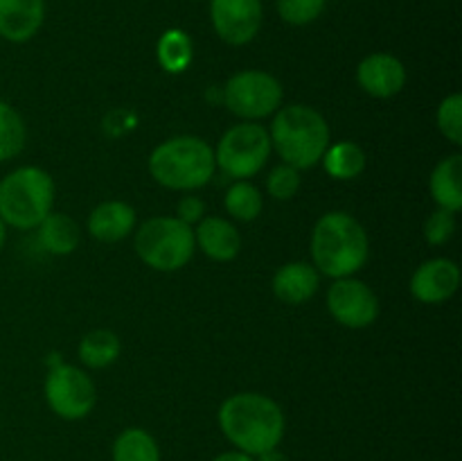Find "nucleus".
Segmentation results:
<instances>
[{
    "label": "nucleus",
    "mask_w": 462,
    "mask_h": 461,
    "mask_svg": "<svg viewBox=\"0 0 462 461\" xmlns=\"http://www.w3.org/2000/svg\"><path fill=\"white\" fill-rule=\"evenodd\" d=\"M212 461H255V456L246 455V452H242V450H228V452H221V455H217Z\"/></svg>",
    "instance_id": "nucleus-31"
},
{
    "label": "nucleus",
    "mask_w": 462,
    "mask_h": 461,
    "mask_svg": "<svg viewBox=\"0 0 462 461\" xmlns=\"http://www.w3.org/2000/svg\"><path fill=\"white\" fill-rule=\"evenodd\" d=\"M194 242H197V249H201L210 260L217 262L233 260L242 251V235L237 226L217 215L203 217L199 221L194 229Z\"/></svg>",
    "instance_id": "nucleus-15"
},
{
    "label": "nucleus",
    "mask_w": 462,
    "mask_h": 461,
    "mask_svg": "<svg viewBox=\"0 0 462 461\" xmlns=\"http://www.w3.org/2000/svg\"><path fill=\"white\" fill-rule=\"evenodd\" d=\"M210 21L224 43H251L264 21L262 0H210Z\"/></svg>",
    "instance_id": "nucleus-11"
},
{
    "label": "nucleus",
    "mask_w": 462,
    "mask_h": 461,
    "mask_svg": "<svg viewBox=\"0 0 462 461\" xmlns=\"http://www.w3.org/2000/svg\"><path fill=\"white\" fill-rule=\"evenodd\" d=\"M156 57L165 72L180 75V72L188 71L194 57L192 39H189L188 32L179 30V27L162 32V36L156 43Z\"/></svg>",
    "instance_id": "nucleus-22"
},
{
    "label": "nucleus",
    "mask_w": 462,
    "mask_h": 461,
    "mask_svg": "<svg viewBox=\"0 0 462 461\" xmlns=\"http://www.w3.org/2000/svg\"><path fill=\"white\" fill-rule=\"evenodd\" d=\"M224 206L235 220L253 221L260 217L262 208H264V197H262L260 188L253 185L251 181H235L226 193Z\"/></svg>",
    "instance_id": "nucleus-25"
},
{
    "label": "nucleus",
    "mask_w": 462,
    "mask_h": 461,
    "mask_svg": "<svg viewBox=\"0 0 462 461\" xmlns=\"http://www.w3.org/2000/svg\"><path fill=\"white\" fill-rule=\"evenodd\" d=\"M269 138L271 147L280 154V158L296 170L319 165L325 149L332 143L328 120L310 104L280 107L273 113Z\"/></svg>",
    "instance_id": "nucleus-3"
},
{
    "label": "nucleus",
    "mask_w": 462,
    "mask_h": 461,
    "mask_svg": "<svg viewBox=\"0 0 462 461\" xmlns=\"http://www.w3.org/2000/svg\"><path fill=\"white\" fill-rule=\"evenodd\" d=\"M255 461H289V459L287 455H282V452L278 450V447H273V450H266L262 452V455H257Z\"/></svg>",
    "instance_id": "nucleus-32"
},
{
    "label": "nucleus",
    "mask_w": 462,
    "mask_h": 461,
    "mask_svg": "<svg viewBox=\"0 0 462 461\" xmlns=\"http://www.w3.org/2000/svg\"><path fill=\"white\" fill-rule=\"evenodd\" d=\"M320 163L332 179L352 181L364 174L368 158H365L364 147L355 140H338V143H329Z\"/></svg>",
    "instance_id": "nucleus-20"
},
{
    "label": "nucleus",
    "mask_w": 462,
    "mask_h": 461,
    "mask_svg": "<svg viewBox=\"0 0 462 461\" xmlns=\"http://www.w3.org/2000/svg\"><path fill=\"white\" fill-rule=\"evenodd\" d=\"M271 285H273V294L280 301L289 303V306H300V303L314 298V294L319 292L320 274L311 262H287L275 271Z\"/></svg>",
    "instance_id": "nucleus-17"
},
{
    "label": "nucleus",
    "mask_w": 462,
    "mask_h": 461,
    "mask_svg": "<svg viewBox=\"0 0 462 461\" xmlns=\"http://www.w3.org/2000/svg\"><path fill=\"white\" fill-rule=\"evenodd\" d=\"M356 81L373 98H395L406 86V66L395 54L373 52L356 68Z\"/></svg>",
    "instance_id": "nucleus-13"
},
{
    "label": "nucleus",
    "mask_w": 462,
    "mask_h": 461,
    "mask_svg": "<svg viewBox=\"0 0 462 461\" xmlns=\"http://www.w3.org/2000/svg\"><path fill=\"white\" fill-rule=\"evenodd\" d=\"M224 104L233 116L246 122L264 120L282 107V84L264 71L235 72L221 89Z\"/></svg>",
    "instance_id": "nucleus-8"
},
{
    "label": "nucleus",
    "mask_w": 462,
    "mask_h": 461,
    "mask_svg": "<svg viewBox=\"0 0 462 461\" xmlns=\"http://www.w3.org/2000/svg\"><path fill=\"white\" fill-rule=\"evenodd\" d=\"M311 265L329 278H347L361 271L370 256L364 224L346 211H329L311 230Z\"/></svg>",
    "instance_id": "nucleus-2"
},
{
    "label": "nucleus",
    "mask_w": 462,
    "mask_h": 461,
    "mask_svg": "<svg viewBox=\"0 0 462 461\" xmlns=\"http://www.w3.org/2000/svg\"><path fill=\"white\" fill-rule=\"evenodd\" d=\"M460 267L449 258H431L415 269L411 278V294L420 303L438 306L445 303L458 292Z\"/></svg>",
    "instance_id": "nucleus-12"
},
{
    "label": "nucleus",
    "mask_w": 462,
    "mask_h": 461,
    "mask_svg": "<svg viewBox=\"0 0 462 461\" xmlns=\"http://www.w3.org/2000/svg\"><path fill=\"white\" fill-rule=\"evenodd\" d=\"M120 337L106 328L90 330L88 334L81 337L79 346H77V355H79L81 364L88 366V369H106L120 357Z\"/></svg>",
    "instance_id": "nucleus-21"
},
{
    "label": "nucleus",
    "mask_w": 462,
    "mask_h": 461,
    "mask_svg": "<svg viewBox=\"0 0 462 461\" xmlns=\"http://www.w3.org/2000/svg\"><path fill=\"white\" fill-rule=\"evenodd\" d=\"M25 140L27 127L21 113L0 99V163L16 158L25 149Z\"/></svg>",
    "instance_id": "nucleus-24"
},
{
    "label": "nucleus",
    "mask_w": 462,
    "mask_h": 461,
    "mask_svg": "<svg viewBox=\"0 0 462 461\" xmlns=\"http://www.w3.org/2000/svg\"><path fill=\"white\" fill-rule=\"evenodd\" d=\"M48 407L63 420H81L95 409L97 387L84 369L57 364L50 369L43 384Z\"/></svg>",
    "instance_id": "nucleus-9"
},
{
    "label": "nucleus",
    "mask_w": 462,
    "mask_h": 461,
    "mask_svg": "<svg viewBox=\"0 0 462 461\" xmlns=\"http://www.w3.org/2000/svg\"><path fill=\"white\" fill-rule=\"evenodd\" d=\"M215 149L199 136H174L149 154V174L162 188L192 193L212 181Z\"/></svg>",
    "instance_id": "nucleus-4"
},
{
    "label": "nucleus",
    "mask_w": 462,
    "mask_h": 461,
    "mask_svg": "<svg viewBox=\"0 0 462 461\" xmlns=\"http://www.w3.org/2000/svg\"><path fill=\"white\" fill-rule=\"evenodd\" d=\"M176 217H179L180 221H185L188 226L199 224V221L206 217V203H203V199L197 197V194H185L179 202V206H176Z\"/></svg>",
    "instance_id": "nucleus-30"
},
{
    "label": "nucleus",
    "mask_w": 462,
    "mask_h": 461,
    "mask_svg": "<svg viewBox=\"0 0 462 461\" xmlns=\"http://www.w3.org/2000/svg\"><path fill=\"white\" fill-rule=\"evenodd\" d=\"M278 14L289 25H310L328 7V0H278Z\"/></svg>",
    "instance_id": "nucleus-27"
},
{
    "label": "nucleus",
    "mask_w": 462,
    "mask_h": 461,
    "mask_svg": "<svg viewBox=\"0 0 462 461\" xmlns=\"http://www.w3.org/2000/svg\"><path fill=\"white\" fill-rule=\"evenodd\" d=\"M197 251L194 229L179 217L161 215L143 221L135 230V253L156 271H179Z\"/></svg>",
    "instance_id": "nucleus-6"
},
{
    "label": "nucleus",
    "mask_w": 462,
    "mask_h": 461,
    "mask_svg": "<svg viewBox=\"0 0 462 461\" xmlns=\"http://www.w3.org/2000/svg\"><path fill=\"white\" fill-rule=\"evenodd\" d=\"M436 122L440 134L451 145H462V95L451 93L440 102L436 113Z\"/></svg>",
    "instance_id": "nucleus-26"
},
{
    "label": "nucleus",
    "mask_w": 462,
    "mask_h": 461,
    "mask_svg": "<svg viewBox=\"0 0 462 461\" xmlns=\"http://www.w3.org/2000/svg\"><path fill=\"white\" fill-rule=\"evenodd\" d=\"M269 129L260 122H237L219 138L215 149V163L226 176L235 181H248L260 174L269 161Z\"/></svg>",
    "instance_id": "nucleus-7"
},
{
    "label": "nucleus",
    "mask_w": 462,
    "mask_h": 461,
    "mask_svg": "<svg viewBox=\"0 0 462 461\" xmlns=\"http://www.w3.org/2000/svg\"><path fill=\"white\" fill-rule=\"evenodd\" d=\"M39 242L52 256H70L81 242V229L66 212H50L39 226Z\"/></svg>",
    "instance_id": "nucleus-19"
},
{
    "label": "nucleus",
    "mask_w": 462,
    "mask_h": 461,
    "mask_svg": "<svg viewBox=\"0 0 462 461\" xmlns=\"http://www.w3.org/2000/svg\"><path fill=\"white\" fill-rule=\"evenodd\" d=\"M429 190H431L433 202L438 208L458 212L462 208V156L451 154L442 158L431 172L429 179Z\"/></svg>",
    "instance_id": "nucleus-18"
},
{
    "label": "nucleus",
    "mask_w": 462,
    "mask_h": 461,
    "mask_svg": "<svg viewBox=\"0 0 462 461\" xmlns=\"http://www.w3.org/2000/svg\"><path fill=\"white\" fill-rule=\"evenodd\" d=\"M5 240H7V226H5V221L0 220V249L5 247Z\"/></svg>",
    "instance_id": "nucleus-33"
},
{
    "label": "nucleus",
    "mask_w": 462,
    "mask_h": 461,
    "mask_svg": "<svg viewBox=\"0 0 462 461\" xmlns=\"http://www.w3.org/2000/svg\"><path fill=\"white\" fill-rule=\"evenodd\" d=\"M45 21V0H0V39L25 43Z\"/></svg>",
    "instance_id": "nucleus-14"
},
{
    "label": "nucleus",
    "mask_w": 462,
    "mask_h": 461,
    "mask_svg": "<svg viewBox=\"0 0 462 461\" xmlns=\"http://www.w3.org/2000/svg\"><path fill=\"white\" fill-rule=\"evenodd\" d=\"M328 310L346 328H368L379 316V298L364 280L347 276L337 278L328 289Z\"/></svg>",
    "instance_id": "nucleus-10"
},
{
    "label": "nucleus",
    "mask_w": 462,
    "mask_h": 461,
    "mask_svg": "<svg viewBox=\"0 0 462 461\" xmlns=\"http://www.w3.org/2000/svg\"><path fill=\"white\" fill-rule=\"evenodd\" d=\"M54 181L36 165H23L0 179V220L5 226L32 230L52 212Z\"/></svg>",
    "instance_id": "nucleus-5"
},
{
    "label": "nucleus",
    "mask_w": 462,
    "mask_h": 461,
    "mask_svg": "<svg viewBox=\"0 0 462 461\" xmlns=\"http://www.w3.org/2000/svg\"><path fill=\"white\" fill-rule=\"evenodd\" d=\"M135 230V208L131 203L111 199L95 206L88 215V233L99 242H120Z\"/></svg>",
    "instance_id": "nucleus-16"
},
{
    "label": "nucleus",
    "mask_w": 462,
    "mask_h": 461,
    "mask_svg": "<svg viewBox=\"0 0 462 461\" xmlns=\"http://www.w3.org/2000/svg\"><path fill=\"white\" fill-rule=\"evenodd\" d=\"M298 190H300V170L287 165V163L273 167L271 174L266 176V193L273 199L287 202V199L296 197Z\"/></svg>",
    "instance_id": "nucleus-28"
},
{
    "label": "nucleus",
    "mask_w": 462,
    "mask_h": 461,
    "mask_svg": "<svg viewBox=\"0 0 462 461\" xmlns=\"http://www.w3.org/2000/svg\"><path fill=\"white\" fill-rule=\"evenodd\" d=\"M219 429L226 438L246 455L257 456L280 446L284 437V411L273 398L257 391H239L219 407Z\"/></svg>",
    "instance_id": "nucleus-1"
},
{
    "label": "nucleus",
    "mask_w": 462,
    "mask_h": 461,
    "mask_svg": "<svg viewBox=\"0 0 462 461\" xmlns=\"http://www.w3.org/2000/svg\"><path fill=\"white\" fill-rule=\"evenodd\" d=\"M113 461H161L158 441L143 428H126L113 441Z\"/></svg>",
    "instance_id": "nucleus-23"
},
{
    "label": "nucleus",
    "mask_w": 462,
    "mask_h": 461,
    "mask_svg": "<svg viewBox=\"0 0 462 461\" xmlns=\"http://www.w3.org/2000/svg\"><path fill=\"white\" fill-rule=\"evenodd\" d=\"M456 233V212L445 211V208H438L424 221V238L433 247H442V244L449 242Z\"/></svg>",
    "instance_id": "nucleus-29"
}]
</instances>
